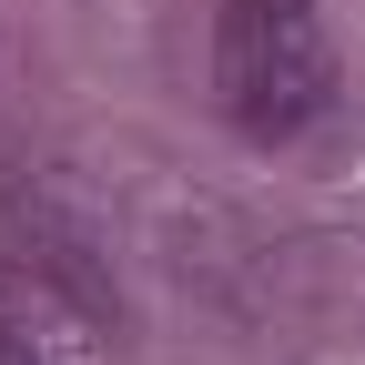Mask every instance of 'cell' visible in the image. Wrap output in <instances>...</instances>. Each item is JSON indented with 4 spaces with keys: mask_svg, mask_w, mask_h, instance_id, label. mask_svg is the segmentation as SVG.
<instances>
[{
    "mask_svg": "<svg viewBox=\"0 0 365 365\" xmlns=\"http://www.w3.org/2000/svg\"><path fill=\"white\" fill-rule=\"evenodd\" d=\"M213 102L244 143H294L335 112V41L314 0H213Z\"/></svg>",
    "mask_w": 365,
    "mask_h": 365,
    "instance_id": "obj_1",
    "label": "cell"
}]
</instances>
